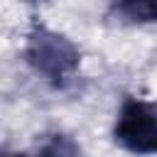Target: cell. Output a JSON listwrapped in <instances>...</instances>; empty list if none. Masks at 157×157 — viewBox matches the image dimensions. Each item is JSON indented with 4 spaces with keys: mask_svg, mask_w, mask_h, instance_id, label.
<instances>
[{
    "mask_svg": "<svg viewBox=\"0 0 157 157\" xmlns=\"http://www.w3.org/2000/svg\"><path fill=\"white\" fill-rule=\"evenodd\" d=\"M0 157H25L22 152H7V150H0Z\"/></svg>",
    "mask_w": 157,
    "mask_h": 157,
    "instance_id": "5",
    "label": "cell"
},
{
    "mask_svg": "<svg viewBox=\"0 0 157 157\" xmlns=\"http://www.w3.org/2000/svg\"><path fill=\"white\" fill-rule=\"evenodd\" d=\"M37 157H81V150L69 135H52L39 147Z\"/></svg>",
    "mask_w": 157,
    "mask_h": 157,
    "instance_id": "4",
    "label": "cell"
},
{
    "mask_svg": "<svg viewBox=\"0 0 157 157\" xmlns=\"http://www.w3.org/2000/svg\"><path fill=\"white\" fill-rule=\"evenodd\" d=\"M108 15L123 25H145L157 20V0H110Z\"/></svg>",
    "mask_w": 157,
    "mask_h": 157,
    "instance_id": "3",
    "label": "cell"
},
{
    "mask_svg": "<svg viewBox=\"0 0 157 157\" xmlns=\"http://www.w3.org/2000/svg\"><path fill=\"white\" fill-rule=\"evenodd\" d=\"M25 59L37 74L49 78L54 86H61L78 69L81 52L64 34H59L44 25H34L27 34Z\"/></svg>",
    "mask_w": 157,
    "mask_h": 157,
    "instance_id": "1",
    "label": "cell"
},
{
    "mask_svg": "<svg viewBox=\"0 0 157 157\" xmlns=\"http://www.w3.org/2000/svg\"><path fill=\"white\" fill-rule=\"evenodd\" d=\"M115 140L135 152V155H152L157 152V115L155 103L128 98L120 108V118L115 123Z\"/></svg>",
    "mask_w": 157,
    "mask_h": 157,
    "instance_id": "2",
    "label": "cell"
}]
</instances>
